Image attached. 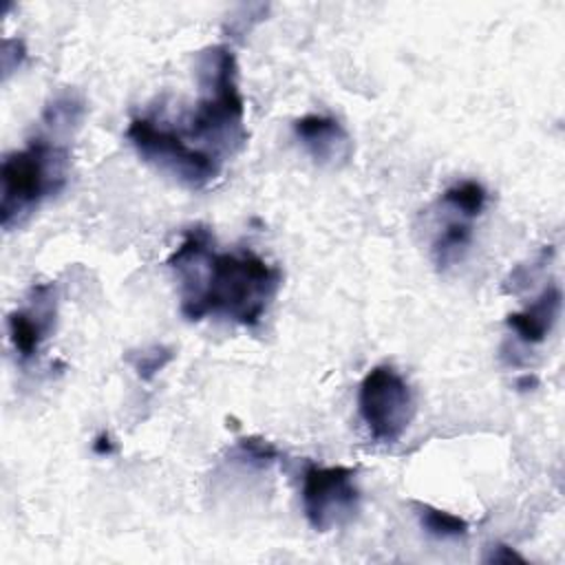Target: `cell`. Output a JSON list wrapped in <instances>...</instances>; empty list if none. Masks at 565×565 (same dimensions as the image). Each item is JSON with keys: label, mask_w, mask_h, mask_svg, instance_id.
<instances>
[{"label": "cell", "mask_w": 565, "mask_h": 565, "mask_svg": "<svg viewBox=\"0 0 565 565\" xmlns=\"http://www.w3.org/2000/svg\"><path fill=\"white\" fill-rule=\"evenodd\" d=\"M57 316L55 287L49 282L33 285L26 294V302L13 309L7 318L9 340L20 360L38 355L42 342L53 333Z\"/></svg>", "instance_id": "cell-7"}, {"label": "cell", "mask_w": 565, "mask_h": 565, "mask_svg": "<svg viewBox=\"0 0 565 565\" xmlns=\"http://www.w3.org/2000/svg\"><path fill=\"white\" fill-rule=\"evenodd\" d=\"M194 73L199 99L188 119L185 139L225 161L247 141L236 57L225 44L207 46L196 53Z\"/></svg>", "instance_id": "cell-2"}, {"label": "cell", "mask_w": 565, "mask_h": 565, "mask_svg": "<svg viewBox=\"0 0 565 565\" xmlns=\"http://www.w3.org/2000/svg\"><path fill=\"white\" fill-rule=\"evenodd\" d=\"M360 417L377 444H395L415 417V395L399 371L373 366L358 388Z\"/></svg>", "instance_id": "cell-5"}, {"label": "cell", "mask_w": 565, "mask_h": 565, "mask_svg": "<svg viewBox=\"0 0 565 565\" xmlns=\"http://www.w3.org/2000/svg\"><path fill=\"white\" fill-rule=\"evenodd\" d=\"M302 512L316 532L347 525L360 510L355 468L309 463L302 475Z\"/></svg>", "instance_id": "cell-6"}, {"label": "cell", "mask_w": 565, "mask_h": 565, "mask_svg": "<svg viewBox=\"0 0 565 565\" xmlns=\"http://www.w3.org/2000/svg\"><path fill=\"white\" fill-rule=\"evenodd\" d=\"M236 448L245 461H249L252 466H258V468H267L280 459L278 446H274L271 441H267L263 437H252V435L241 437L236 441Z\"/></svg>", "instance_id": "cell-15"}, {"label": "cell", "mask_w": 565, "mask_h": 565, "mask_svg": "<svg viewBox=\"0 0 565 565\" xmlns=\"http://www.w3.org/2000/svg\"><path fill=\"white\" fill-rule=\"evenodd\" d=\"M68 148L49 135L33 137L24 148L9 152L0 168L2 230L20 227L68 181Z\"/></svg>", "instance_id": "cell-3"}, {"label": "cell", "mask_w": 565, "mask_h": 565, "mask_svg": "<svg viewBox=\"0 0 565 565\" xmlns=\"http://www.w3.org/2000/svg\"><path fill=\"white\" fill-rule=\"evenodd\" d=\"M486 201H488V192L481 183L477 181H457L452 183L450 188L444 190L441 194V203L450 210V212H457L461 216H468V218H477L483 207H486Z\"/></svg>", "instance_id": "cell-11"}, {"label": "cell", "mask_w": 565, "mask_h": 565, "mask_svg": "<svg viewBox=\"0 0 565 565\" xmlns=\"http://www.w3.org/2000/svg\"><path fill=\"white\" fill-rule=\"evenodd\" d=\"M294 135L318 166L340 168L353 157V139L347 128L329 115H302L294 121Z\"/></svg>", "instance_id": "cell-8"}, {"label": "cell", "mask_w": 565, "mask_h": 565, "mask_svg": "<svg viewBox=\"0 0 565 565\" xmlns=\"http://www.w3.org/2000/svg\"><path fill=\"white\" fill-rule=\"evenodd\" d=\"M170 360H172V351L163 344H152L148 349H141L128 355V362L132 364L135 373L146 382L152 380Z\"/></svg>", "instance_id": "cell-14"}, {"label": "cell", "mask_w": 565, "mask_h": 565, "mask_svg": "<svg viewBox=\"0 0 565 565\" xmlns=\"http://www.w3.org/2000/svg\"><path fill=\"white\" fill-rule=\"evenodd\" d=\"M457 214V212H455ZM472 243V218L457 214L448 218L433 241V258L439 269L459 263Z\"/></svg>", "instance_id": "cell-10"}, {"label": "cell", "mask_w": 565, "mask_h": 565, "mask_svg": "<svg viewBox=\"0 0 565 565\" xmlns=\"http://www.w3.org/2000/svg\"><path fill=\"white\" fill-rule=\"evenodd\" d=\"M415 510L424 532L435 539H463L468 534V521L452 512L439 510L428 503H415Z\"/></svg>", "instance_id": "cell-12"}, {"label": "cell", "mask_w": 565, "mask_h": 565, "mask_svg": "<svg viewBox=\"0 0 565 565\" xmlns=\"http://www.w3.org/2000/svg\"><path fill=\"white\" fill-rule=\"evenodd\" d=\"M82 115H84V102L73 93H64L44 108L42 121L46 124L49 130L60 135L75 128L82 121Z\"/></svg>", "instance_id": "cell-13"}, {"label": "cell", "mask_w": 565, "mask_h": 565, "mask_svg": "<svg viewBox=\"0 0 565 565\" xmlns=\"http://www.w3.org/2000/svg\"><path fill=\"white\" fill-rule=\"evenodd\" d=\"M179 278L181 313L196 322L218 316L241 327H256L274 302L282 274L252 249L216 252L210 232L190 227L168 256Z\"/></svg>", "instance_id": "cell-1"}, {"label": "cell", "mask_w": 565, "mask_h": 565, "mask_svg": "<svg viewBox=\"0 0 565 565\" xmlns=\"http://www.w3.org/2000/svg\"><path fill=\"white\" fill-rule=\"evenodd\" d=\"M563 294L558 285H547L527 307L521 311L508 313L505 324L523 340L525 344H539L543 342L552 327L556 324V318L561 313Z\"/></svg>", "instance_id": "cell-9"}, {"label": "cell", "mask_w": 565, "mask_h": 565, "mask_svg": "<svg viewBox=\"0 0 565 565\" xmlns=\"http://www.w3.org/2000/svg\"><path fill=\"white\" fill-rule=\"evenodd\" d=\"M516 386H519L521 391H530V388L536 386V377H534V375H525V377H521V380L516 382Z\"/></svg>", "instance_id": "cell-18"}, {"label": "cell", "mask_w": 565, "mask_h": 565, "mask_svg": "<svg viewBox=\"0 0 565 565\" xmlns=\"http://www.w3.org/2000/svg\"><path fill=\"white\" fill-rule=\"evenodd\" d=\"M93 450H95L97 455H110V452H113V444H110L108 433H102V435L93 441Z\"/></svg>", "instance_id": "cell-17"}, {"label": "cell", "mask_w": 565, "mask_h": 565, "mask_svg": "<svg viewBox=\"0 0 565 565\" xmlns=\"http://www.w3.org/2000/svg\"><path fill=\"white\" fill-rule=\"evenodd\" d=\"M126 137L148 166L192 190L216 181L225 163L190 143L179 130L150 117H135L126 128Z\"/></svg>", "instance_id": "cell-4"}, {"label": "cell", "mask_w": 565, "mask_h": 565, "mask_svg": "<svg viewBox=\"0 0 565 565\" xmlns=\"http://www.w3.org/2000/svg\"><path fill=\"white\" fill-rule=\"evenodd\" d=\"M483 561H486V563H525V558H523L516 550H512V547H508V545H503V543L492 545Z\"/></svg>", "instance_id": "cell-16"}]
</instances>
